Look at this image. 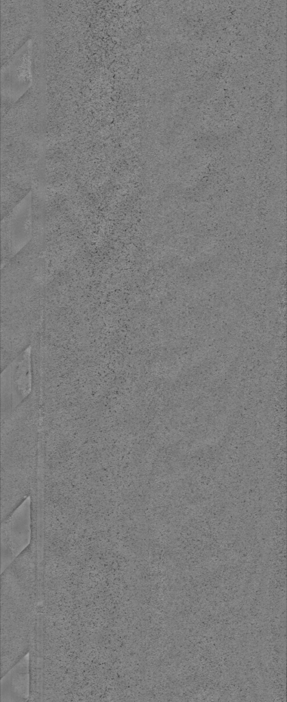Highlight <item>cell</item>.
<instances>
[{
	"instance_id": "1",
	"label": "cell",
	"mask_w": 287,
	"mask_h": 702,
	"mask_svg": "<svg viewBox=\"0 0 287 702\" xmlns=\"http://www.w3.org/2000/svg\"><path fill=\"white\" fill-rule=\"evenodd\" d=\"M30 500V498H27L2 520L1 572L31 543L32 518Z\"/></svg>"
},
{
	"instance_id": "2",
	"label": "cell",
	"mask_w": 287,
	"mask_h": 702,
	"mask_svg": "<svg viewBox=\"0 0 287 702\" xmlns=\"http://www.w3.org/2000/svg\"><path fill=\"white\" fill-rule=\"evenodd\" d=\"M32 38H27L1 69V90L3 97L16 101L33 82Z\"/></svg>"
},
{
	"instance_id": "3",
	"label": "cell",
	"mask_w": 287,
	"mask_h": 702,
	"mask_svg": "<svg viewBox=\"0 0 287 702\" xmlns=\"http://www.w3.org/2000/svg\"><path fill=\"white\" fill-rule=\"evenodd\" d=\"M28 653L2 675L1 681V702L29 700L31 680L29 655Z\"/></svg>"
}]
</instances>
